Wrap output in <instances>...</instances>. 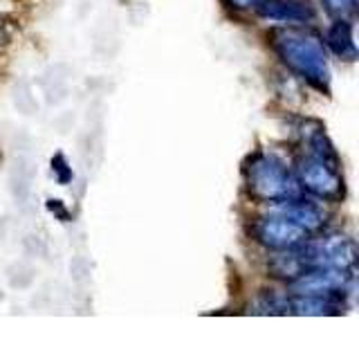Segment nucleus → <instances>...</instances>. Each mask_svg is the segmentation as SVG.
I'll list each match as a JSON object with an SVG mask.
<instances>
[{
	"label": "nucleus",
	"instance_id": "obj_3",
	"mask_svg": "<svg viewBox=\"0 0 359 337\" xmlns=\"http://www.w3.org/2000/svg\"><path fill=\"white\" fill-rule=\"evenodd\" d=\"M287 176L280 168V164L263 162L254 168V187L263 191V196H278L287 191Z\"/></svg>",
	"mask_w": 359,
	"mask_h": 337
},
{
	"label": "nucleus",
	"instance_id": "obj_1",
	"mask_svg": "<svg viewBox=\"0 0 359 337\" xmlns=\"http://www.w3.org/2000/svg\"><path fill=\"white\" fill-rule=\"evenodd\" d=\"M303 227H299L297 223L287 220H267L261 227V241H265L272 247H290L297 245L303 239Z\"/></svg>",
	"mask_w": 359,
	"mask_h": 337
},
{
	"label": "nucleus",
	"instance_id": "obj_2",
	"mask_svg": "<svg viewBox=\"0 0 359 337\" xmlns=\"http://www.w3.org/2000/svg\"><path fill=\"white\" fill-rule=\"evenodd\" d=\"M303 183H306L312 191H317L319 196H332V191H339V178L330 171V166L325 164L323 157H319V162L308 164V168H303Z\"/></svg>",
	"mask_w": 359,
	"mask_h": 337
}]
</instances>
